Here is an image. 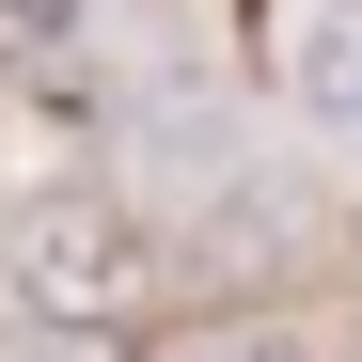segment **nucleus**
Returning a JSON list of instances; mask_svg holds the SVG:
<instances>
[{"mask_svg": "<svg viewBox=\"0 0 362 362\" xmlns=\"http://www.w3.org/2000/svg\"><path fill=\"white\" fill-rule=\"evenodd\" d=\"M142 284H158V236L127 189H95V173H64V189H16L0 205V315L16 331H142Z\"/></svg>", "mask_w": 362, "mask_h": 362, "instance_id": "f257e3e1", "label": "nucleus"}, {"mask_svg": "<svg viewBox=\"0 0 362 362\" xmlns=\"http://www.w3.org/2000/svg\"><path fill=\"white\" fill-rule=\"evenodd\" d=\"M284 64H299V110H331V127H362V0H315Z\"/></svg>", "mask_w": 362, "mask_h": 362, "instance_id": "f03ea898", "label": "nucleus"}, {"mask_svg": "<svg viewBox=\"0 0 362 362\" xmlns=\"http://www.w3.org/2000/svg\"><path fill=\"white\" fill-rule=\"evenodd\" d=\"M142 362H315L299 331H268V315H189V331H158Z\"/></svg>", "mask_w": 362, "mask_h": 362, "instance_id": "7ed1b4c3", "label": "nucleus"}]
</instances>
